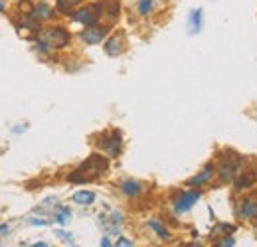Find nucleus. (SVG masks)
<instances>
[{"instance_id":"1","label":"nucleus","mask_w":257,"mask_h":247,"mask_svg":"<svg viewBox=\"0 0 257 247\" xmlns=\"http://www.w3.org/2000/svg\"><path fill=\"white\" fill-rule=\"evenodd\" d=\"M109 168V160L103 155H91L79 168H75L67 180L69 182H75V184H83V182H89V180H97L99 176H103Z\"/></svg>"},{"instance_id":"6","label":"nucleus","mask_w":257,"mask_h":247,"mask_svg":"<svg viewBox=\"0 0 257 247\" xmlns=\"http://www.w3.org/2000/svg\"><path fill=\"white\" fill-rule=\"evenodd\" d=\"M200 198H202V192H200V190H186V192L178 194V196L174 198V202H172L174 214H178V216L188 214L194 206H196V202H198Z\"/></svg>"},{"instance_id":"16","label":"nucleus","mask_w":257,"mask_h":247,"mask_svg":"<svg viewBox=\"0 0 257 247\" xmlns=\"http://www.w3.org/2000/svg\"><path fill=\"white\" fill-rule=\"evenodd\" d=\"M121 192L128 196V198H137L141 192H143V184L139 182V180H125L123 184H121Z\"/></svg>"},{"instance_id":"19","label":"nucleus","mask_w":257,"mask_h":247,"mask_svg":"<svg viewBox=\"0 0 257 247\" xmlns=\"http://www.w3.org/2000/svg\"><path fill=\"white\" fill-rule=\"evenodd\" d=\"M81 0H58V4H56V8H58V12H62V14H69L71 10H73V6H77Z\"/></svg>"},{"instance_id":"5","label":"nucleus","mask_w":257,"mask_h":247,"mask_svg":"<svg viewBox=\"0 0 257 247\" xmlns=\"http://www.w3.org/2000/svg\"><path fill=\"white\" fill-rule=\"evenodd\" d=\"M235 216L241 221H257V194H247L235 204Z\"/></svg>"},{"instance_id":"8","label":"nucleus","mask_w":257,"mask_h":247,"mask_svg":"<svg viewBox=\"0 0 257 247\" xmlns=\"http://www.w3.org/2000/svg\"><path fill=\"white\" fill-rule=\"evenodd\" d=\"M109 26L107 24H95V26H89V28H85V30L79 34V38L85 42V44H89V46H97V44H101L107 36H109Z\"/></svg>"},{"instance_id":"7","label":"nucleus","mask_w":257,"mask_h":247,"mask_svg":"<svg viewBox=\"0 0 257 247\" xmlns=\"http://www.w3.org/2000/svg\"><path fill=\"white\" fill-rule=\"evenodd\" d=\"M99 147L107 156H119L123 149V135L119 131H111L109 135H103V139L99 141Z\"/></svg>"},{"instance_id":"12","label":"nucleus","mask_w":257,"mask_h":247,"mask_svg":"<svg viewBox=\"0 0 257 247\" xmlns=\"http://www.w3.org/2000/svg\"><path fill=\"white\" fill-rule=\"evenodd\" d=\"M204 26V10L202 8H194L188 14V32L190 34H198Z\"/></svg>"},{"instance_id":"24","label":"nucleus","mask_w":257,"mask_h":247,"mask_svg":"<svg viewBox=\"0 0 257 247\" xmlns=\"http://www.w3.org/2000/svg\"><path fill=\"white\" fill-rule=\"evenodd\" d=\"M115 247H135V245H133V241L127 239V237H119V241H117Z\"/></svg>"},{"instance_id":"13","label":"nucleus","mask_w":257,"mask_h":247,"mask_svg":"<svg viewBox=\"0 0 257 247\" xmlns=\"http://www.w3.org/2000/svg\"><path fill=\"white\" fill-rule=\"evenodd\" d=\"M149 229L153 231V233H157V237L162 239V241H170L172 239V235H170V231L164 227V223H162L159 217H153V219H149Z\"/></svg>"},{"instance_id":"2","label":"nucleus","mask_w":257,"mask_h":247,"mask_svg":"<svg viewBox=\"0 0 257 247\" xmlns=\"http://www.w3.org/2000/svg\"><path fill=\"white\" fill-rule=\"evenodd\" d=\"M241 174V158L237 153H225V156L218 164V176L220 180L229 184L231 180H235Z\"/></svg>"},{"instance_id":"11","label":"nucleus","mask_w":257,"mask_h":247,"mask_svg":"<svg viewBox=\"0 0 257 247\" xmlns=\"http://www.w3.org/2000/svg\"><path fill=\"white\" fill-rule=\"evenodd\" d=\"M257 180V172L255 170H247V172H241L237 178H235V192H243V190H247V188H251V186L255 184Z\"/></svg>"},{"instance_id":"9","label":"nucleus","mask_w":257,"mask_h":247,"mask_svg":"<svg viewBox=\"0 0 257 247\" xmlns=\"http://www.w3.org/2000/svg\"><path fill=\"white\" fill-rule=\"evenodd\" d=\"M216 172H218V166L214 164V162H208L196 176H192L186 184L188 186H192V188H198V186H204V184H208V182H212V178L216 176Z\"/></svg>"},{"instance_id":"18","label":"nucleus","mask_w":257,"mask_h":247,"mask_svg":"<svg viewBox=\"0 0 257 247\" xmlns=\"http://www.w3.org/2000/svg\"><path fill=\"white\" fill-rule=\"evenodd\" d=\"M54 219H56L60 225L69 223V219H71V210H69L67 206H60V208L56 210V214H54Z\"/></svg>"},{"instance_id":"25","label":"nucleus","mask_w":257,"mask_h":247,"mask_svg":"<svg viewBox=\"0 0 257 247\" xmlns=\"http://www.w3.org/2000/svg\"><path fill=\"white\" fill-rule=\"evenodd\" d=\"M30 223H32V225H48L46 219H30Z\"/></svg>"},{"instance_id":"28","label":"nucleus","mask_w":257,"mask_h":247,"mask_svg":"<svg viewBox=\"0 0 257 247\" xmlns=\"http://www.w3.org/2000/svg\"><path fill=\"white\" fill-rule=\"evenodd\" d=\"M32 247H50L48 243H44V241H38V243H34Z\"/></svg>"},{"instance_id":"21","label":"nucleus","mask_w":257,"mask_h":247,"mask_svg":"<svg viewBox=\"0 0 257 247\" xmlns=\"http://www.w3.org/2000/svg\"><path fill=\"white\" fill-rule=\"evenodd\" d=\"M105 10H107V14L111 16V20H117V18H119V10H121L119 0H109V2H105Z\"/></svg>"},{"instance_id":"10","label":"nucleus","mask_w":257,"mask_h":247,"mask_svg":"<svg viewBox=\"0 0 257 247\" xmlns=\"http://www.w3.org/2000/svg\"><path fill=\"white\" fill-rule=\"evenodd\" d=\"M125 48H127L125 34H115V36H111V38L105 42V52H107V56H111V58L121 56V54L125 52Z\"/></svg>"},{"instance_id":"23","label":"nucleus","mask_w":257,"mask_h":247,"mask_svg":"<svg viewBox=\"0 0 257 247\" xmlns=\"http://www.w3.org/2000/svg\"><path fill=\"white\" fill-rule=\"evenodd\" d=\"M56 235H58L62 241L69 243L71 247H77V243H75V239H73V235H71V233H67V231H64V229H58V231H56Z\"/></svg>"},{"instance_id":"26","label":"nucleus","mask_w":257,"mask_h":247,"mask_svg":"<svg viewBox=\"0 0 257 247\" xmlns=\"http://www.w3.org/2000/svg\"><path fill=\"white\" fill-rule=\"evenodd\" d=\"M101 247H113L111 245V239H109V237H103V239H101Z\"/></svg>"},{"instance_id":"22","label":"nucleus","mask_w":257,"mask_h":247,"mask_svg":"<svg viewBox=\"0 0 257 247\" xmlns=\"http://www.w3.org/2000/svg\"><path fill=\"white\" fill-rule=\"evenodd\" d=\"M212 247H235V239H233V235H225V237L216 239V243Z\"/></svg>"},{"instance_id":"14","label":"nucleus","mask_w":257,"mask_h":247,"mask_svg":"<svg viewBox=\"0 0 257 247\" xmlns=\"http://www.w3.org/2000/svg\"><path fill=\"white\" fill-rule=\"evenodd\" d=\"M54 10L50 8V6H46V4H38V6H34L32 12H30V18L36 20V22H40V20H50V18H54Z\"/></svg>"},{"instance_id":"29","label":"nucleus","mask_w":257,"mask_h":247,"mask_svg":"<svg viewBox=\"0 0 257 247\" xmlns=\"http://www.w3.org/2000/svg\"><path fill=\"white\" fill-rule=\"evenodd\" d=\"M4 10V0H0V12Z\"/></svg>"},{"instance_id":"15","label":"nucleus","mask_w":257,"mask_h":247,"mask_svg":"<svg viewBox=\"0 0 257 247\" xmlns=\"http://www.w3.org/2000/svg\"><path fill=\"white\" fill-rule=\"evenodd\" d=\"M71 200H73L77 206H91V204L95 202V192H91V190H79V192L73 194Z\"/></svg>"},{"instance_id":"3","label":"nucleus","mask_w":257,"mask_h":247,"mask_svg":"<svg viewBox=\"0 0 257 247\" xmlns=\"http://www.w3.org/2000/svg\"><path fill=\"white\" fill-rule=\"evenodd\" d=\"M103 10H105V4H103V2L87 4V6L77 8V10L71 14V20H75V22L83 24L85 28H89V26H95L97 20H99V16L103 14Z\"/></svg>"},{"instance_id":"17","label":"nucleus","mask_w":257,"mask_h":247,"mask_svg":"<svg viewBox=\"0 0 257 247\" xmlns=\"http://www.w3.org/2000/svg\"><path fill=\"white\" fill-rule=\"evenodd\" d=\"M235 229H237V227L231 225V223H216L214 229H212V237L220 239V237H225V235H231Z\"/></svg>"},{"instance_id":"27","label":"nucleus","mask_w":257,"mask_h":247,"mask_svg":"<svg viewBox=\"0 0 257 247\" xmlns=\"http://www.w3.org/2000/svg\"><path fill=\"white\" fill-rule=\"evenodd\" d=\"M8 233V225H0V235H6Z\"/></svg>"},{"instance_id":"20","label":"nucleus","mask_w":257,"mask_h":247,"mask_svg":"<svg viewBox=\"0 0 257 247\" xmlns=\"http://www.w3.org/2000/svg\"><path fill=\"white\" fill-rule=\"evenodd\" d=\"M137 8H139V14L141 16H149L155 10V0H139L137 2Z\"/></svg>"},{"instance_id":"4","label":"nucleus","mask_w":257,"mask_h":247,"mask_svg":"<svg viewBox=\"0 0 257 247\" xmlns=\"http://www.w3.org/2000/svg\"><path fill=\"white\" fill-rule=\"evenodd\" d=\"M40 40L46 42L52 50L54 48L60 50V48H65L69 44L71 36H69V32L65 30L64 26H52V28H46V30L40 32Z\"/></svg>"}]
</instances>
